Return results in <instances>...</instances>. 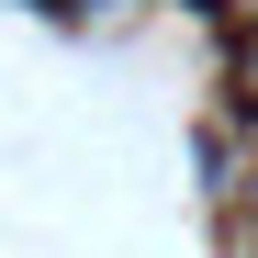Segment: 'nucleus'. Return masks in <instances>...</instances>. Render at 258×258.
<instances>
[{
    "mask_svg": "<svg viewBox=\"0 0 258 258\" xmlns=\"http://www.w3.org/2000/svg\"><path fill=\"white\" fill-rule=\"evenodd\" d=\"M247 90H258V45H247Z\"/></svg>",
    "mask_w": 258,
    "mask_h": 258,
    "instance_id": "nucleus-1",
    "label": "nucleus"
}]
</instances>
